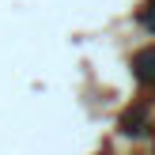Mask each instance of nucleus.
Masks as SVG:
<instances>
[{
    "mask_svg": "<svg viewBox=\"0 0 155 155\" xmlns=\"http://www.w3.org/2000/svg\"><path fill=\"white\" fill-rule=\"evenodd\" d=\"M140 23H144V27H148L151 34H155V0H151L148 8H144V15H140Z\"/></svg>",
    "mask_w": 155,
    "mask_h": 155,
    "instance_id": "nucleus-3",
    "label": "nucleus"
},
{
    "mask_svg": "<svg viewBox=\"0 0 155 155\" xmlns=\"http://www.w3.org/2000/svg\"><path fill=\"white\" fill-rule=\"evenodd\" d=\"M133 76L140 83H155V45H148L133 57Z\"/></svg>",
    "mask_w": 155,
    "mask_h": 155,
    "instance_id": "nucleus-1",
    "label": "nucleus"
},
{
    "mask_svg": "<svg viewBox=\"0 0 155 155\" xmlns=\"http://www.w3.org/2000/svg\"><path fill=\"white\" fill-rule=\"evenodd\" d=\"M144 121H148V110H144V106H136V110H129L125 117H121V133L140 136V133H144Z\"/></svg>",
    "mask_w": 155,
    "mask_h": 155,
    "instance_id": "nucleus-2",
    "label": "nucleus"
}]
</instances>
